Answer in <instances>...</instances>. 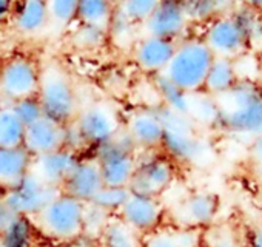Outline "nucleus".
<instances>
[{
  "mask_svg": "<svg viewBox=\"0 0 262 247\" xmlns=\"http://www.w3.org/2000/svg\"><path fill=\"white\" fill-rule=\"evenodd\" d=\"M48 10V28L54 31L65 30L76 17L80 0H45Z\"/></svg>",
  "mask_w": 262,
  "mask_h": 247,
  "instance_id": "nucleus-30",
  "label": "nucleus"
},
{
  "mask_svg": "<svg viewBox=\"0 0 262 247\" xmlns=\"http://www.w3.org/2000/svg\"><path fill=\"white\" fill-rule=\"evenodd\" d=\"M60 189L42 181L36 173L30 172L22 181L5 192V204L17 215L34 218L37 216L57 195Z\"/></svg>",
  "mask_w": 262,
  "mask_h": 247,
  "instance_id": "nucleus-11",
  "label": "nucleus"
},
{
  "mask_svg": "<svg viewBox=\"0 0 262 247\" xmlns=\"http://www.w3.org/2000/svg\"><path fill=\"white\" fill-rule=\"evenodd\" d=\"M125 130L135 141L138 150L158 152L164 139V123L158 108H141L129 116Z\"/></svg>",
  "mask_w": 262,
  "mask_h": 247,
  "instance_id": "nucleus-15",
  "label": "nucleus"
},
{
  "mask_svg": "<svg viewBox=\"0 0 262 247\" xmlns=\"http://www.w3.org/2000/svg\"><path fill=\"white\" fill-rule=\"evenodd\" d=\"M11 108L17 114V117L22 120V123L25 127L31 126V123H34L36 120L43 117V110L40 107V102H39L37 96L17 100V102L11 104Z\"/></svg>",
  "mask_w": 262,
  "mask_h": 247,
  "instance_id": "nucleus-33",
  "label": "nucleus"
},
{
  "mask_svg": "<svg viewBox=\"0 0 262 247\" xmlns=\"http://www.w3.org/2000/svg\"><path fill=\"white\" fill-rule=\"evenodd\" d=\"M244 2H245L248 7H251V8H254V10H260V11H262V0H244Z\"/></svg>",
  "mask_w": 262,
  "mask_h": 247,
  "instance_id": "nucleus-38",
  "label": "nucleus"
},
{
  "mask_svg": "<svg viewBox=\"0 0 262 247\" xmlns=\"http://www.w3.org/2000/svg\"><path fill=\"white\" fill-rule=\"evenodd\" d=\"M106 2H110L113 7H116V5H119V4L122 2V0H106Z\"/></svg>",
  "mask_w": 262,
  "mask_h": 247,
  "instance_id": "nucleus-40",
  "label": "nucleus"
},
{
  "mask_svg": "<svg viewBox=\"0 0 262 247\" xmlns=\"http://www.w3.org/2000/svg\"><path fill=\"white\" fill-rule=\"evenodd\" d=\"M74 126L90 149H97L114 139L122 130L119 116L108 102H93L79 110Z\"/></svg>",
  "mask_w": 262,
  "mask_h": 247,
  "instance_id": "nucleus-8",
  "label": "nucleus"
},
{
  "mask_svg": "<svg viewBox=\"0 0 262 247\" xmlns=\"http://www.w3.org/2000/svg\"><path fill=\"white\" fill-rule=\"evenodd\" d=\"M40 67L27 56H13L0 65V104L37 96Z\"/></svg>",
  "mask_w": 262,
  "mask_h": 247,
  "instance_id": "nucleus-7",
  "label": "nucleus"
},
{
  "mask_svg": "<svg viewBox=\"0 0 262 247\" xmlns=\"http://www.w3.org/2000/svg\"><path fill=\"white\" fill-rule=\"evenodd\" d=\"M33 167V156L25 147H0V186L5 190L22 181Z\"/></svg>",
  "mask_w": 262,
  "mask_h": 247,
  "instance_id": "nucleus-20",
  "label": "nucleus"
},
{
  "mask_svg": "<svg viewBox=\"0 0 262 247\" xmlns=\"http://www.w3.org/2000/svg\"><path fill=\"white\" fill-rule=\"evenodd\" d=\"M176 45L178 42L174 40L159 37H138L133 47V60L142 71L158 76L167 68Z\"/></svg>",
  "mask_w": 262,
  "mask_h": 247,
  "instance_id": "nucleus-19",
  "label": "nucleus"
},
{
  "mask_svg": "<svg viewBox=\"0 0 262 247\" xmlns=\"http://www.w3.org/2000/svg\"><path fill=\"white\" fill-rule=\"evenodd\" d=\"M117 216L141 236H145L164 225L162 222L165 216V207L158 196L131 192Z\"/></svg>",
  "mask_w": 262,
  "mask_h": 247,
  "instance_id": "nucleus-13",
  "label": "nucleus"
},
{
  "mask_svg": "<svg viewBox=\"0 0 262 247\" xmlns=\"http://www.w3.org/2000/svg\"><path fill=\"white\" fill-rule=\"evenodd\" d=\"M129 195H131L129 187L103 186V189L96 195V198L90 204H94L96 207L105 210L106 213H110L113 216H117V213L120 212V209L123 207V204L126 202Z\"/></svg>",
  "mask_w": 262,
  "mask_h": 247,
  "instance_id": "nucleus-31",
  "label": "nucleus"
},
{
  "mask_svg": "<svg viewBox=\"0 0 262 247\" xmlns=\"http://www.w3.org/2000/svg\"><path fill=\"white\" fill-rule=\"evenodd\" d=\"M217 119L214 127L250 141L262 135V88L251 80H237L225 94L214 97Z\"/></svg>",
  "mask_w": 262,
  "mask_h": 247,
  "instance_id": "nucleus-1",
  "label": "nucleus"
},
{
  "mask_svg": "<svg viewBox=\"0 0 262 247\" xmlns=\"http://www.w3.org/2000/svg\"><path fill=\"white\" fill-rule=\"evenodd\" d=\"M25 130L27 127L13 111L11 105L0 104V147H24Z\"/></svg>",
  "mask_w": 262,
  "mask_h": 247,
  "instance_id": "nucleus-28",
  "label": "nucleus"
},
{
  "mask_svg": "<svg viewBox=\"0 0 262 247\" xmlns=\"http://www.w3.org/2000/svg\"><path fill=\"white\" fill-rule=\"evenodd\" d=\"M103 184L110 187H129L138 167V147L128 132L122 129L111 142L94 152Z\"/></svg>",
  "mask_w": 262,
  "mask_h": 247,
  "instance_id": "nucleus-6",
  "label": "nucleus"
},
{
  "mask_svg": "<svg viewBox=\"0 0 262 247\" xmlns=\"http://www.w3.org/2000/svg\"><path fill=\"white\" fill-rule=\"evenodd\" d=\"M214 57L236 60L248 47L247 28L233 16L214 19L201 37Z\"/></svg>",
  "mask_w": 262,
  "mask_h": 247,
  "instance_id": "nucleus-10",
  "label": "nucleus"
},
{
  "mask_svg": "<svg viewBox=\"0 0 262 247\" xmlns=\"http://www.w3.org/2000/svg\"><path fill=\"white\" fill-rule=\"evenodd\" d=\"M245 247H262V224L253 227L247 238V245Z\"/></svg>",
  "mask_w": 262,
  "mask_h": 247,
  "instance_id": "nucleus-36",
  "label": "nucleus"
},
{
  "mask_svg": "<svg viewBox=\"0 0 262 247\" xmlns=\"http://www.w3.org/2000/svg\"><path fill=\"white\" fill-rule=\"evenodd\" d=\"M85 207L82 201L59 193L37 216L33 218L40 236L53 244H68L83 235Z\"/></svg>",
  "mask_w": 262,
  "mask_h": 247,
  "instance_id": "nucleus-4",
  "label": "nucleus"
},
{
  "mask_svg": "<svg viewBox=\"0 0 262 247\" xmlns=\"http://www.w3.org/2000/svg\"><path fill=\"white\" fill-rule=\"evenodd\" d=\"M111 216L113 215L96 207L94 204H86L85 218H83V235L97 241Z\"/></svg>",
  "mask_w": 262,
  "mask_h": 247,
  "instance_id": "nucleus-32",
  "label": "nucleus"
},
{
  "mask_svg": "<svg viewBox=\"0 0 262 247\" xmlns=\"http://www.w3.org/2000/svg\"><path fill=\"white\" fill-rule=\"evenodd\" d=\"M142 236L126 225L119 216H111L102 230L97 245L99 247H141Z\"/></svg>",
  "mask_w": 262,
  "mask_h": 247,
  "instance_id": "nucleus-25",
  "label": "nucleus"
},
{
  "mask_svg": "<svg viewBox=\"0 0 262 247\" xmlns=\"http://www.w3.org/2000/svg\"><path fill=\"white\" fill-rule=\"evenodd\" d=\"M144 158L138 156V167L129 182V190L139 195L158 196L165 193L176 178L174 162L158 152H145Z\"/></svg>",
  "mask_w": 262,
  "mask_h": 247,
  "instance_id": "nucleus-9",
  "label": "nucleus"
},
{
  "mask_svg": "<svg viewBox=\"0 0 262 247\" xmlns=\"http://www.w3.org/2000/svg\"><path fill=\"white\" fill-rule=\"evenodd\" d=\"M39 232L34 221L28 216L19 215L4 233H0L2 247H36Z\"/></svg>",
  "mask_w": 262,
  "mask_h": 247,
  "instance_id": "nucleus-27",
  "label": "nucleus"
},
{
  "mask_svg": "<svg viewBox=\"0 0 262 247\" xmlns=\"http://www.w3.org/2000/svg\"><path fill=\"white\" fill-rule=\"evenodd\" d=\"M11 8V0H0V22L8 17Z\"/></svg>",
  "mask_w": 262,
  "mask_h": 247,
  "instance_id": "nucleus-37",
  "label": "nucleus"
},
{
  "mask_svg": "<svg viewBox=\"0 0 262 247\" xmlns=\"http://www.w3.org/2000/svg\"><path fill=\"white\" fill-rule=\"evenodd\" d=\"M190 13L178 0H164L158 10L139 25V37H159L179 42L188 28Z\"/></svg>",
  "mask_w": 262,
  "mask_h": 247,
  "instance_id": "nucleus-12",
  "label": "nucleus"
},
{
  "mask_svg": "<svg viewBox=\"0 0 262 247\" xmlns=\"http://www.w3.org/2000/svg\"><path fill=\"white\" fill-rule=\"evenodd\" d=\"M156 88H158V93H159L165 108H168L174 113H179V114L190 116L193 94H188V93L179 90L178 87L170 84L162 76H156Z\"/></svg>",
  "mask_w": 262,
  "mask_h": 247,
  "instance_id": "nucleus-29",
  "label": "nucleus"
},
{
  "mask_svg": "<svg viewBox=\"0 0 262 247\" xmlns=\"http://www.w3.org/2000/svg\"><path fill=\"white\" fill-rule=\"evenodd\" d=\"M237 71L234 60L214 57L204 85V93L211 97H219L231 90L237 82Z\"/></svg>",
  "mask_w": 262,
  "mask_h": 247,
  "instance_id": "nucleus-23",
  "label": "nucleus"
},
{
  "mask_svg": "<svg viewBox=\"0 0 262 247\" xmlns=\"http://www.w3.org/2000/svg\"><path fill=\"white\" fill-rule=\"evenodd\" d=\"M201 230L188 227H159L142 236L141 247H201Z\"/></svg>",
  "mask_w": 262,
  "mask_h": 247,
  "instance_id": "nucleus-21",
  "label": "nucleus"
},
{
  "mask_svg": "<svg viewBox=\"0 0 262 247\" xmlns=\"http://www.w3.org/2000/svg\"><path fill=\"white\" fill-rule=\"evenodd\" d=\"M248 159L253 166V170L262 176V135L253 138L248 146Z\"/></svg>",
  "mask_w": 262,
  "mask_h": 247,
  "instance_id": "nucleus-34",
  "label": "nucleus"
},
{
  "mask_svg": "<svg viewBox=\"0 0 262 247\" xmlns=\"http://www.w3.org/2000/svg\"><path fill=\"white\" fill-rule=\"evenodd\" d=\"M67 126L43 116L27 127L24 147L33 156H43L65 147Z\"/></svg>",
  "mask_w": 262,
  "mask_h": 247,
  "instance_id": "nucleus-16",
  "label": "nucleus"
},
{
  "mask_svg": "<svg viewBox=\"0 0 262 247\" xmlns=\"http://www.w3.org/2000/svg\"><path fill=\"white\" fill-rule=\"evenodd\" d=\"M79 159H80V155L77 152H73L63 147L48 155L33 158L31 172L36 173L47 184L62 189V186L65 184V181L74 170Z\"/></svg>",
  "mask_w": 262,
  "mask_h": 247,
  "instance_id": "nucleus-18",
  "label": "nucleus"
},
{
  "mask_svg": "<svg viewBox=\"0 0 262 247\" xmlns=\"http://www.w3.org/2000/svg\"><path fill=\"white\" fill-rule=\"evenodd\" d=\"M77 19L85 27L106 34L114 24V7L106 0H80Z\"/></svg>",
  "mask_w": 262,
  "mask_h": 247,
  "instance_id": "nucleus-22",
  "label": "nucleus"
},
{
  "mask_svg": "<svg viewBox=\"0 0 262 247\" xmlns=\"http://www.w3.org/2000/svg\"><path fill=\"white\" fill-rule=\"evenodd\" d=\"M214 56L201 37L179 40L167 68L158 74L188 94L204 91Z\"/></svg>",
  "mask_w": 262,
  "mask_h": 247,
  "instance_id": "nucleus-2",
  "label": "nucleus"
},
{
  "mask_svg": "<svg viewBox=\"0 0 262 247\" xmlns=\"http://www.w3.org/2000/svg\"><path fill=\"white\" fill-rule=\"evenodd\" d=\"M5 192H7V190H5L2 186H0V204H2V202H4V199H5Z\"/></svg>",
  "mask_w": 262,
  "mask_h": 247,
  "instance_id": "nucleus-39",
  "label": "nucleus"
},
{
  "mask_svg": "<svg viewBox=\"0 0 262 247\" xmlns=\"http://www.w3.org/2000/svg\"><path fill=\"white\" fill-rule=\"evenodd\" d=\"M36 247H56L54 244H37Z\"/></svg>",
  "mask_w": 262,
  "mask_h": 247,
  "instance_id": "nucleus-41",
  "label": "nucleus"
},
{
  "mask_svg": "<svg viewBox=\"0 0 262 247\" xmlns=\"http://www.w3.org/2000/svg\"><path fill=\"white\" fill-rule=\"evenodd\" d=\"M19 215L10 207L5 204V201L0 204V233H4L7 230V227L17 218Z\"/></svg>",
  "mask_w": 262,
  "mask_h": 247,
  "instance_id": "nucleus-35",
  "label": "nucleus"
},
{
  "mask_svg": "<svg viewBox=\"0 0 262 247\" xmlns=\"http://www.w3.org/2000/svg\"><path fill=\"white\" fill-rule=\"evenodd\" d=\"M164 0H122L114 7V22L125 25H142Z\"/></svg>",
  "mask_w": 262,
  "mask_h": 247,
  "instance_id": "nucleus-26",
  "label": "nucleus"
},
{
  "mask_svg": "<svg viewBox=\"0 0 262 247\" xmlns=\"http://www.w3.org/2000/svg\"><path fill=\"white\" fill-rule=\"evenodd\" d=\"M0 247H2V242H0Z\"/></svg>",
  "mask_w": 262,
  "mask_h": 247,
  "instance_id": "nucleus-43",
  "label": "nucleus"
},
{
  "mask_svg": "<svg viewBox=\"0 0 262 247\" xmlns=\"http://www.w3.org/2000/svg\"><path fill=\"white\" fill-rule=\"evenodd\" d=\"M259 68H260V73H262V56H260V62H259Z\"/></svg>",
  "mask_w": 262,
  "mask_h": 247,
  "instance_id": "nucleus-42",
  "label": "nucleus"
},
{
  "mask_svg": "<svg viewBox=\"0 0 262 247\" xmlns=\"http://www.w3.org/2000/svg\"><path fill=\"white\" fill-rule=\"evenodd\" d=\"M14 27L27 36L39 34L48 30V10L45 0H25L20 11L16 14Z\"/></svg>",
  "mask_w": 262,
  "mask_h": 247,
  "instance_id": "nucleus-24",
  "label": "nucleus"
},
{
  "mask_svg": "<svg viewBox=\"0 0 262 247\" xmlns=\"http://www.w3.org/2000/svg\"><path fill=\"white\" fill-rule=\"evenodd\" d=\"M37 99L43 116L62 126L74 122L80 110L71 76L57 62H48L40 67Z\"/></svg>",
  "mask_w": 262,
  "mask_h": 247,
  "instance_id": "nucleus-3",
  "label": "nucleus"
},
{
  "mask_svg": "<svg viewBox=\"0 0 262 247\" xmlns=\"http://www.w3.org/2000/svg\"><path fill=\"white\" fill-rule=\"evenodd\" d=\"M164 123L161 150L173 162L196 164L208 155L207 142L196 133V122L188 114L174 113L164 105L158 108Z\"/></svg>",
  "mask_w": 262,
  "mask_h": 247,
  "instance_id": "nucleus-5",
  "label": "nucleus"
},
{
  "mask_svg": "<svg viewBox=\"0 0 262 247\" xmlns=\"http://www.w3.org/2000/svg\"><path fill=\"white\" fill-rule=\"evenodd\" d=\"M103 178L97 159L93 156H80L74 170L62 186V193L73 196L83 204H90L103 189Z\"/></svg>",
  "mask_w": 262,
  "mask_h": 247,
  "instance_id": "nucleus-14",
  "label": "nucleus"
},
{
  "mask_svg": "<svg viewBox=\"0 0 262 247\" xmlns=\"http://www.w3.org/2000/svg\"><path fill=\"white\" fill-rule=\"evenodd\" d=\"M219 213V198L210 192H193L178 207L179 227L205 229L211 225Z\"/></svg>",
  "mask_w": 262,
  "mask_h": 247,
  "instance_id": "nucleus-17",
  "label": "nucleus"
}]
</instances>
